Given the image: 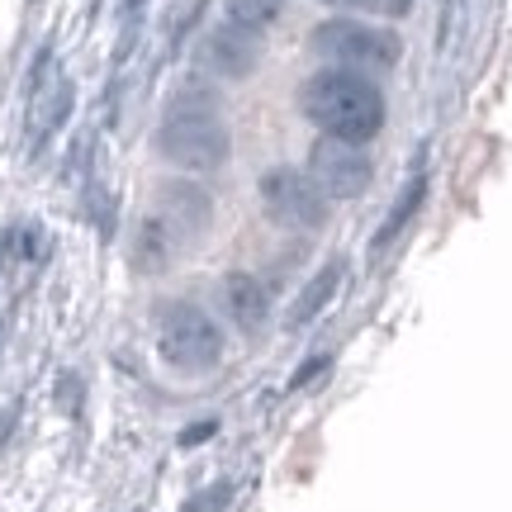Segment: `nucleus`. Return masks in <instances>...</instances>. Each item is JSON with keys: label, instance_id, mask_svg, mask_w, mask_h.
I'll return each mask as SVG.
<instances>
[{"label": "nucleus", "instance_id": "obj_1", "mask_svg": "<svg viewBox=\"0 0 512 512\" xmlns=\"http://www.w3.org/2000/svg\"><path fill=\"white\" fill-rule=\"evenodd\" d=\"M299 110L309 124H318V133L366 147L384 128V91L366 72L323 67L299 86Z\"/></svg>", "mask_w": 512, "mask_h": 512}, {"label": "nucleus", "instance_id": "obj_2", "mask_svg": "<svg viewBox=\"0 0 512 512\" xmlns=\"http://www.w3.org/2000/svg\"><path fill=\"white\" fill-rule=\"evenodd\" d=\"M157 152H162L166 162L176 166V171H219L228 162V128L219 119V105H214V95L209 91H181L171 105H166V119L157 128Z\"/></svg>", "mask_w": 512, "mask_h": 512}, {"label": "nucleus", "instance_id": "obj_3", "mask_svg": "<svg viewBox=\"0 0 512 512\" xmlns=\"http://www.w3.org/2000/svg\"><path fill=\"white\" fill-rule=\"evenodd\" d=\"M157 356L181 375H204L219 366L223 337L219 323L195 304H162L157 309Z\"/></svg>", "mask_w": 512, "mask_h": 512}, {"label": "nucleus", "instance_id": "obj_4", "mask_svg": "<svg viewBox=\"0 0 512 512\" xmlns=\"http://www.w3.org/2000/svg\"><path fill=\"white\" fill-rule=\"evenodd\" d=\"M309 48L318 57H328L332 67H351V72H384L403 53L394 29H380L366 19H323L309 34Z\"/></svg>", "mask_w": 512, "mask_h": 512}, {"label": "nucleus", "instance_id": "obj_5", "mask_svg": "<svg viewBox=\"0 0 512 512\" xmlns=\"http://www.w3.org/2000/svg\"><path fill=\"white\" fill-rule=\"evenodd\" d=\"M328 195L313 185L309 171H294V166H271L261 176V209L266 219L290 228V233H318L328 223Z\"/></svg>", "mask_w": 512, "mask_h": 512}, {"label": "nucleus", "instance_id": "obj_6", "mask_svg": "<svg viewBox=\"0 0 512 512\" xmlns=\"http://www.w3.org/2000/svg\"><path fill=\"white\" fill-rule=\"evenodd\" d=\"M309 176L313 185L328 195V200H361L370 190V176H375V162L361 143H347V138H318L309 147Z\"/></svg>", "mask_w": 512, "mask_h": 512}, {"label": "nucleus", "instance_id": "obj_7", "mask_svg": "<svg viewBox=\"0 0 512 512\" xmlns=\"http://www.w3.org/2000/svg\"><path fill=\"white\" fill-rule=\"evenodd\" d=\"M152 219L162 223L166 233L176 238V247H195L214 223V204L195 181H166L157 185V200H152Z\"/></svg>", "mask_w": 512, "mask_h": 512}, {"label": "nucleus", "instance_id": "obj_8", "mask_svg": "<svg viewBox=\"0 0 512 512\" xmlns=\"http://www.w3.org/2000/svg\"><path fill=\"white\" fill-rule=\"evenodd\" d=\"M200 62L214 76L242 81V76H252L256 62H261V38H256L252 29L233 24V19H228V24H214V29L200 38Z\"/></svg>", "mask_w": 512, "mask_h": 512}, {"label": "nucleus", "instance_id": "obj_9", "mask_svg": "<svg viewBox=\"0 0 512 512\" xmlns=\"http://www.w3.org/2000/svg\"><path fill=\"white\" fill-rule=\"evenodd\" d=\"M219 299H223V313H228V323L242 332H261L266 328V318H271V294L266 285L247 271H228L219 280Z\"/></svg>", "mask_w": 512, "mask_h": 512}, {"label": "nucleus", "instance_id": "obj_10", "mask_svg": "<svg viewBox=\"0 0 512 512\" xmlns=\"http://www.w3.org/2000/svg\"><path fill=\"white\" fill-rule=\"evenodd\" d=\"M422 200H427V176H422V171H413V181L403 185V190H399V200L389 204V219H384V223H380V233L370 238V252H375V256L389 252V247H394V242L403 238V228H408V223L418 219Z\"/></svg>", "mask_w": 512, "mask_h": 512}, {"label": "nucleus", "instance_id": "obj_11", "mask_svg": "<svg viewBox=\"0 0 512 512\" xmlns=\"http://www.w3.org/2000/svg\"><path fill=\"white\" fill-rule=\"evenodd\" d=\"M337 285H342V261H328L323 271L313 275L304 290L294 294L290 313H285V328H304V323H313L318 313L332 304V294H337Z\"/></svg>", "mask_w": 512, "mask_h": 512}, {"label": "nucleus", "instance_id": "obj_12", "mask_svg": "<svg viewBox=\"0 0 512 512\" xmlns=\"http://www.w3.org/2000/svg\"><path fill=\"white\" fill-rule=\"evenodd\" d=\"M181 256V247H176V238L166 233L162 223L147 214L143 223H138V238H133V266L143 275H162L171 261Z\"/></svg>", "mask_w": 512, "mask_h": 512}, {"label": "nucleus", "instance_id": "obj_13", "mask_svg": "<svg viewBox=\"0 0 512 512\" xmlns=\"http://www.w3.org/2000/svg\"><path fill=\"white\" fill-rule=\"evenodd\" d=\"M67 110H72V81H53L48 91L34 95V128L48 133V128H57L67 119Z\"/></svg>", "mask_w": 512, "mask_h": 512}, {"label": "nucleus", "instance_id": "obj_14", "mask_svg": "<svg viewBox=\"0 0 512 512\" xmlns=\"http://www.w3.org/2000/svg\"><path fill=\"white\" fill-rule=\"evenodd\" d=\"M280 5H285V0H223L228 19H233V24H242V29H252V34H261L266 24H275Z\"/></svg>", "mask_w": 512, "mask_h": 512}, {"label": "nucleus", "instance_id": "obj_15", "mask_svg": "<svg viewBox=\"0 0 512 512\" xmlns=\"http://www.w3.org/2000/svg\"><path fill=\"white\" fill-rule=\"evenodd\" d=\"M223 498H228V489H209L204 498H195L185 512H214V508H223Z\"/></svg>", "mask_w": 512, "mask_h": 512}, {"label": "nucleus", "instance_id": "obj_16", "mask_svg": "<svg viewBox=\"0 0 512 512\" xmlns=\"http://www.w3.org/2000/svg\"><path fill=\"white\" fill-rule=\"evenodd\" d=\"M332 361L328 356H313V361H304V370H299V375H294V384H309L313 375H323V370H328Z\"/></svg>", "mask_w": 512, "mask_h": 512}, {"label": "nucleus", "instance_id": "obj_17", "mask_svg": "<svg viewBox=\"0 0 512 512\" xmlns=\"http://www.w3.org/2000/svg\"><path fill=\"white\" fill-rule=\"evenodd\" d=\"M209 432H219V422H200V427H190V432H181V446H200Z\"/></svg>", "mask_w": 512, "mask_h": 512}, {"label": "nucleus", "instance_id": "obj_18", "mask_svg": "<svg viewBox=\"0 0 512 512\" xmlns=\"http://www.w3.org/2000/svg\"><path fill=\"white\" fill-rule=\"evenodd\" d=\"M384 10H389V15H408V10H413V0H384Z\"/></svg>", "mask_w": 512, "mask_h": 512}, {"label": "nucleus", "instance_id": "obj_19", "mask_svg": "<svg viewBox=\"0 0 512 512\" xmlns=\"http://www.w3.org/2000/svg\"><path fill=\"white\" fill-rule=\"evenodd\" d=\"M323 5H342V10H361V5H375V0H323Z\"/></svg>", "mask_w": 512, "mask_h": 512}]
</instances>
